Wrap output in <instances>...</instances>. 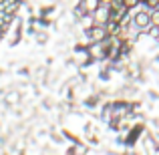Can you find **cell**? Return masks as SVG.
I'll return each mask as SVG.
<instances>
[{"label": "cell", "mask_w": 159, "mask_h": 155, "mask_svg": "<svg viewBox=\"0 0 159 155\" xmlns=\"http://www.w3.org/2000/svg\"><path fill=\"white\" fill-rule=\"evenodd\" d=\"M18 6H20V0H0V40H2L8 26L14 20Z\"/></svg>", "instance_id": "cell-1"}, {"label": "cell", "mask_w": 159, "mask_h": 155, "mask_svg": "<svg viewBox=\"0 0 159 155\" xmlns=\"http://www.w3.org/2000/svg\"><path fill=\"white\" fill-rule=\"evenodd\" d=\"M135 24L139 28H147L149 26V14H145V12H143V14H137L135 16Z\"/></svg>", "instance_id": "cell-2"}, {"label": "cell", "mask_w": 159, "mask_h": 155, "mask_svg": "<svg viewBox=\"0 0 159 155\" xmlns=\"http://www.w3.org/2000/svg\"><path fill=\"white\" fill-rule=\"evenodd\" d=\"M81 8H83L85 12H95V10L99 8V0H85Z\"/></svg>", "instance_id": "cell-3"}, {"label": "cell", "mask_w": 159, "mask_h": 155, "mask_svg": "<svg viewBox=\"0 0 159 155\" xmlns=\"http://www.w3.org/2000/svg\"><path fill=\"white\" fill-rule=\"evenodd\" d=\"M89 36L93 39V43L95 40H101L103 36H105V30H103V28H93V30H89Z\"/></svg>", "instance_id": "cell-4"}, {"label": "cell", "mask_w": 159, "mask_h": 155, "mask_svg": "<svg viewBox=\"0 0 159 155\" xmlns=\"http://www.w3.org/2000/svg\"><path fill=\"white\" fill-rule=\"evenodd\" d=\"M149 22H153L155 26H159V10H155L151 16H149Z\"/></svg>", "instance_id": "cell-5"}, {"label": "cell", "mask_w": 159, "mask_h": 155, "mask_svg": "<svg viewBox=\"0 0 159 155\" xmlns=\"http://www.w3.org/2000/svg\"><path fill=\"white\" fill-rule=\"evenodd\" d=\"M99 10H101V12H97V18H99V20L103 22V20L107 18V12H105V8H99Z\"/></svg>", "instance_id": "cell-6"}, {"label": "cell", "mask_w": 159, "mask_h": 155, "mask_svg": "<svg viewBox=\"0 0 159 155\" xmlns=\"http://www.w3.org/2000/svg\"><path fill=\"white\" fill-rule=\"evenodd\" d=\"M137 2H139V0H123V4H125V6H135Z\"/></svg>", "instance_id": "cell-7"}]
</instances>
